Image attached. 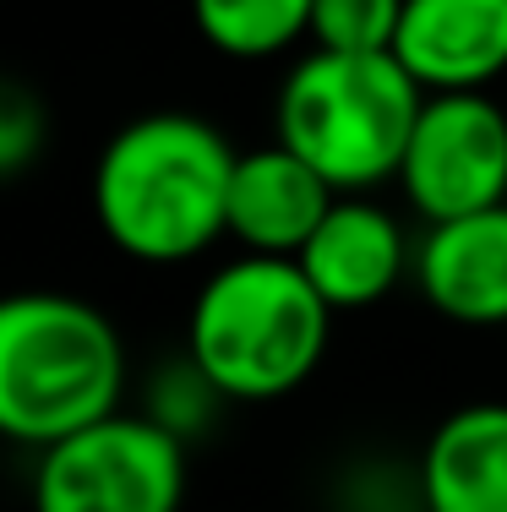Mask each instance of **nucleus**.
Listing matches in <instances>:
<instances>
[{
    "instance_id": "2",
    "label": "nucleus",
    "mask_w": 507,
    "mask_h": 512,
    "mask_svg": "<svg viewBox=\"0 0 507 512\" xmlns=\"http://www.w3.org/2000/svg\"><path fill=\"white\" fill-rule=\"evenodd\" d=\"M333 316L295 256L246 251L197 289L186 360L229 404H273L317 376Z\"/></svg>"
},
{
    "instance_id": "12",
    "label": "nucleus",
    "mask_w": 507,
    "mask_h": 512,
    "mask_svg": "<svg viewBox=\"0 0 507 512\" xmlns=\"http://www.w3.org/2000/svg\"><path fill=\"white\" fill-rule=\"evenodd\" d=\"M317 0H191L202 44L229 60H273L311 39Z\"/></svg>"
},
{
    "instance_id": "10",
    "label": "nucleus",
    "mask_w": 507,
    "mask_h": 512,
    "mask_svg": "<svg viewBox=\"0 0 507 512\" xmlns=\"http://www.w3.org/2000/svg\"><path fill=\"white\" fill-rule=\"evenodd\" d=\"M415 284L448 322L507 327V202L426 224L415 246Z\"/></svg>"
},
{
    "instance_id": "13",
    "label": "nucleus",
    "mask_w": 507,
    "mask_h": 512,
    "mask_svg": "<svg viewBox=\"0 0 507 512\" xmlns=\"http://www.w3.org/2000/svg\"><path fill=\"white\" fill-rule=\"evenodd\" d=\"M404 0H317L311 11V50L338 55H393Z\"/></svg>"
},
{
    "instance_id": "15",
    "label": "nucleus",
    "mask_w": 507,
    "mask_h": 512,
    "mask_svg": "<svg viewBox=\"0 0 507 512\" xmlns=\"http://www.w3.org/2000/svg\"><path fill=\"white\" fill-rule=\"evenodd\" d=\"M50 142V115L22 82H11L0 99V175H22Z\"/></svg>"
},
{
    "instance_id": "5",
    "label": "nucleus",
    "mask_w": 507,
    "mask_h": 512,
    "mask_svg": "<svg viewBox=\"0 0 507 512\" xmlns=\"http://www.w3.org/2000/svg\"><path fill=\"white\" fill-rule=\"evenodd\" d=\"M186 442L153 414H110L44 447L33 512H180Z\"/></svg>"
},
{
    "instance_id": "3",
    "label": "nucleus",
    "mask_w": 507,
    "mask_h": 512,
    "mask_svg": "<svg viewBox=\"0 0 507 512\" xmlns=\"http://www.w3.org/2000/svg\"><path fill=\"white\" fill-rule=\"evenodd\" d=\"M126 349L82 295L28 289L0 306V431L17 447H55L120 414Z\"/></svg>"
},
{
    "instance_id": "6",
    "label": "nucleus",
    "mask_w": 507,
    "mask_h": 512,
    "mask_svg": "<svg viewBox=\"0 0 507 512\" xmlns=\"http://www.w3.org/2000/svg\"><path fill=\"white\" fill-rule=\"evenodd\" d=\"M404 202L448 224L507 202V109L491 93H426L398 164Z\"/></svg>"
},
{
    "instance_id": "9",
    "label": "nucleus",
    "mask_w": 507,
    "mask_h": 512,
    "mask_svg": "<svg viewBox=\"0 0 507 512\" xmlns=\"http://www.w3.org/2000/svg\"><path fill=\"white\" fill-rule=\"evenodd\" d=\"M338 191L279 137L235 158L229 180V240L257 256H300L333 213Z\"/></svg>"
},
{
    "instance_id": "11",
    "label": "nucleus",
    "mask_w": 507,
    "mask_h": 512,
    "mask_svg": "<svg viewBox=\"0 0 507 512\" xmlns=\"http://www.w3.org/2000/svg\"><path fill=\"white\" fill-rule=\"evenodd\" d=\"M426 512H507V404H464L420 453Z\"/></svg>"
},
{
    "instance_id": "7",
    "label": "nucleus",
    "mask_w": 507,
    "mask_h": 512,
    "mask_svg": "<svg viewBox=\"0 0 507 512\" xmlns=\"http://www.w3.org/2000/svg\"><path fill=\"white\" fill-rule=\"evenodd\" d=\"M393 55L426 93H486L507 71V0H404Z\"/></svg>"
},
{
    "instance_id": "8",
    "label": "nucleus",
    "mask_w": 507,
    "mask_h": 512,
    "mask_svg": "<svg viewBox=\"0 0 507 512\" xmlns=\"http://www.w3.org/2000/svg\"><path fill=\"white\" fill-rule=\"evenodd\" d=\"M295 262L333 311H366L388 300L404 273H415V246L382 202L338 197Z\"/></svg>"
},
{
    "instance_id": "4",
    "label": "nucleus",
    "mask_w": 507,
    "mask_h": 512,
    "mask_svg": "<svg viewBox=\"0 0 507 512\" xmlns=\"http://www.w3.org/2000/svg\"><path fill=\"white\" fill-rule=\"evenodd\" d=\"M426 88L398 66V55L311 50L279 88V142L295 148L338 197H366L398 180L409 131Z\"/></svg>"
},
{
    "instance_id": "1",
    "label": "nucleus",
    "mask_w": 507,
    "mask_h": 512,
    "mask_svg": "<svg viewBox=\"0 0 507 512\" xmlns=\"http://www.w3.org/2000/svg\"><path fill=\"white\" fill-rule=\"evenodd\" d=\"M235 148L186 109L137 115L104 142L93 169V218L131 262L175 267L229 235Z\"/></svg>"
},
{
    "instance_id": "14",
    "label": "nucleus",
    "mask_w": 507,
    "mask_h": 512,
    "mask_svg": "<svg viewBox=\"0 0 507 512\" xmlns=\"http://www.w3.org/2000/svg\"><path fill=\"white\" fill-rule=\"evenodd\" d=\"M213 404H224V393L186 360L180 371H164L159 376V393H153V409L148 414L164 425V431H175L180 442H186V436L202 431V420L213 414Z\"/></svg>"
}]
</instances>
